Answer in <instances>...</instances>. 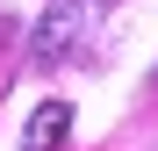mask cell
Returning <instances> with one entry per match:
<instances>
[{"mask_svg": "<svg viewBox=\"0 0 158 151\" xmlns=\"http://www.w3.org/2000/svg\"><path fill=\"white\" fill-rule=\"evenodd\" d=\"M72 137V108L65 101H43V108L29 115V130H22V151H58Z\"/></svg>", "mask_w": 158, "mask_h": 151, "instance_id": "1", "label": "cell"}, {"mask_svg": "<svg viewBox=\"0 0 158 151\" xmlns=\"http://www.w3.org/2000/svg\"><path fill=\"white\" fill-rule=\"evenodd\" d=\"M72 43H79V22H72V7H50V15L36 22V65H58Z\"/></svg>", "mask_w": 158, "mask_h": 151, "instance_id": "2", "label": "cell"}]
</instances>
